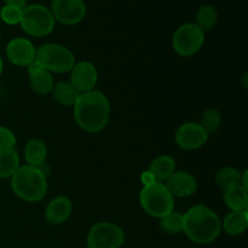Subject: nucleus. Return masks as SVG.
Listing matches in <instances>:
<instances>
[{"mask_svg":"<svg viewBox=\"0 0 248 248\" xmlns=\"http://www.w3.org/2000/svg\"><path fill=\"white\" fill-rule=\"evenodd\" d=\"M47 157V148L41 140L33 138L28 140L24 147V160L27 165L33 167H40Z\"/></svg>","mask_w":248,"mask_h":248,"instance_id":"15","label":"nucleus"},{"mask_svg":"<svg viewBox=\"0 0 248 248\" xmlns=\"http://www.w3.org/2000/svg\"><path fill=\"white\" fill-rule=\"evenodd\" d=\"M208 135L199 123H186L177 128L174 140L184 150L200 149L207 142Z\"/></svg>","mask_w":248,"mask_h":248,"instance_id":"10","label":"nucleus"},{"mask_svg":"<svg viewBox=\"0 0 248 248\" xmlns=\"http://www.w3.org/2000/svg\"><path fill=\"white\" fill-rule=\"evenodd\" d=\"M205 43V31L195 23H184L174 31L172 45L182 57H190L200 51Z\"/></svg>","mask_w":248,"mask_h":248,"instance_id":"7","label":"nucleus"},{"mask_svg":"<svg viewBox=\"0 0 248 248\" xmlns=\"http://www.w3.org/2000/svg\"><path fill=\"white\" fill-rule=\"evenodd\" d=\"M218 21V12L213 5H202L195 15V24L203 31H211Z\"/></svg>","mask_w":248,"mask_h":248,"instance_id":"22","label":"nucleus"},{"mask_svg":"<svg viewBox=\"0 0 248 248\" xmlns=\"http://www.w3.org/2000/svg\"><path fill=\"white\" fill-rule=\"evenodd\" d=\"M140 203L148 215L161 218L173 211L174 199L164 183H154L143 186L140 194Z\"/></svg>","mask_w":248,"mask_h":248,"instance_id":"6","label":"nucleus"},{"mask_svg":"<svg viewBox=\"0 0 248 248\" xmlns=\"http://www.w3.org/2000/svg\"><path fill=\"white\" fill-rule=\"evenodd\" d=\"M73 107L78 126L86 132H99L108 125L110 103L108 97L102 92L92 90L80 93Z\"/></svg>","mask_w":248,"mask_h":248,"instance_id":"1","label":"nucleus"},{"mask_svg":"<svg viewBox=\"0 0 248 248\" xmlns=\"http://www.w3.org/2000/svg\"><path fill=\"white\" fill-rule=\"evenodd\" d=\"M98 81V73L93 63L81 61L70 70V84L79 93L92 91Z\"/></svg>","mask_w":248,"mask_h":248,"instance_id":"11","label":"nucleus"},{"mask_svg":"<svg viewBox=\"0 0 248 248\" xmlns=\"http://www.w3.org/2000/svg\"><path fill=\"white\" fill-rule=\"evenodd\" d=\"M240 179H241V173L234 167H223L216 174V184L223 190L240 186Z\"/></svg>","mask_w":248,"mask_h":248,"instance_id":"23","label":"nucleus"},{"mask_svg":"<svg viewBox=\"0 0 248 248\" xmlns=\"http://www.w3.org/2000/svg\"><path fill=\"white\" fill-rule=\"evenodd\" d=\"M140 182H142V184L144 186H150V184L157 183V182L155 181L154 176H153V174L150 173L149 171H144V172H143L142 176H140Z\"/></svg>","mask_w":248,"mask_h":248,"instance_id":"28","label":"nucleus"},{"mask_svg":"<svg viewBox=\"0 0 248 248\" xmlns=\"http://www.w3.org/2000/svg\"><path fill=\"white\" fill-rule=\"evenodd\" d=\"M5 5H10V6H16L19 9H23L27 6V0H4Z\"/></svg>","mask_w":248,"mask_h":248,"instance_id":"29","label":"nucleus"},{"mask_svg":"<svg viewBox=\"0 0 248 248\" xmlns=\"http://www.w3.org/2000/svg\"><path fill=\"white\" fill-rule=\"evenodd\" d=\"M183 232L195 244H211L219 237L222 222L211 208L194 206L183 215Z\"/></svg>","mask_w":248,"mask_h":248,"instance_id":"2","label":"nucleus"},{"mask_svg":"<svg viewBox=\"0 0 248 248\" xmlns=\"http://www.w3.org/2000/svg\"><path fill=\"white\" fill-rule=\"evenodd\" d=\"M125 241V232L119 225L109 222L94 224L87 235L89 248H120Z\"/></svg>","mask_w":248,"mask_h":248,"instance_id":"8","label":"nucleus"},{"mask_svg":"<svg viewBox=\"0 0 248 248\" xmlns=\"http://www.w3.org/2000/svg\"><path fill=\"white\" fill-rule=\"evenodd\" d=\"M11 188L15 195L27 202H39L47 193V181L39 167L19 166L11 177Z\"/></svg>","mask_w":248,"mask_h":248,"instance_id":"3","label":"nucleus"},{"mask_svg":"<svg viewBox=\"0 0 248 248\" xmlns=\"http://www.w3.org/2000/svg\"><path fill=\"white\" fill-rule=\"evenodd\" d=\"M248 227V210L232 211L225 217L222 223V229L227 234L236 236L247 230Z\"/></svg>","mask_w":248,"mask_h":248,"instance_id":"17","label":"nucleus"},{"mask_svg":"<svg viewBox=\"0 0 248 248\" xmlns=\"http://www.w3.org/2000/svg\"><path fill=\"white\" fill-rule=\"evenodd\" d=\"M220 124H222V116L217 109L208 108L201 115L200 125L208 136L215 133L219 128Z\"/></svg>","mask_w":248,"mask_h":248,"instance_id":"25","label":"nucleus"},{"mask_svg":"<svg viewBox=\"0 0 248 248\" xmlns=\"http://www.w3.org/2000/svg\"><path fill=\"white\" fill-rule=\"evenodd\" d=\"M16 136L10 128L0 126V149H14L16 147Z\"/></svg>","mask_w":248,"mask_h":248,"instance_id":"27","label":"nucleus"},{"mask_svg":"<svg viewBox=\"0 0 248 248\" xmlns=\"http://www.w3.org/2000/svg\"><path fill=\"white\" fill-rule=\"evenodd\" d=\"M0 18L9 26H16L19 24L22 18V9L16 6H10L5 5L2 9H0Z\"/></svg>","mask_w":248,"mask_h":248,"instance_id":"26","label":"nucleus"},{"mask_svg":"<svg viewBox=\"0 0 248 248\" xmlns=\"http://www.w3.org/2000/svg\"><path fill=\"white\" fill-rule=\"evenodd\" d=\"M19 156L15 149H0V179L11 178L18 170Z\"/></svg>","mask_w":248,"mask_h":248,"instance_id":"21","label":"nucleus"},{"mask_svg":"<svg viewBox=\"0 0 248 248\" xmlns=\"http://www.w3.org/2000/svg\"><path fill=\"white\" fill-rule=\"evenodd\" d=\"M73 203L67 196H57L50 201L45 211V218L50 224L58 225L64 223L72 215Z\"/></svg>","mask_w":248,"mask_h":248,"instance_id":"14","label":"nucleus"},{"mask_svg":"<svg viewBox=\"0 0 248 248\" xmlns=\"http://www.w3.org/2000/svg\"><path fill=\"white\" fill-rule=\"evenodd\" d=\"M50 11L55 21L64 26H74L86 16V4L84 0H53Z\"/></svg>","mask_w":248,"mask_h":248,"instance_id":"9","label":"nucleus"},{"mask_svg":"<svg viewBox=\"0 0 248 248\" xmlns=\"http://www.w3.org/2000/svg\"><path fill=\"white\" fill-rule=\"evenodd\" d=\"M223 199L225 206L232 211L248 210V194L241 186H235L224 190Z\"/></svg>","mask_w":248,"mask_h":248,"instance_id":"18","label":"nucleus"},{"mask_svg":"<svg viewBox=\"0 0 248 248\" xmlns=\"http://www.w3.org/2000/svg\"><path fill=\"white\" fill-rule=\"evenodd\" d=\"M22 29L34 38H44L52 33L56 21L50 9L40 4L27 5L22 9Z\"/></svg>","mask_w":248,"mask_h":248,"instance_id":"5","label":"nucleus"},{"mask_svg":"<svg viewBox=\"0 0 248 248\" xmlns=\"http://www.w3.org/2000/svg\"><path fill=\"white\" fill-rule=\"evenodd\" d=\"M29 82H31V90L40 96H45L52 92L53 86H55L51 73L44 68L29 74Z\"/></svg>","mask_w":248,"mask_h":248,"instance_id":"19","label":"nucleus"},{"mask_svg":"<svg viewBox=\"0 0 248 248\" xmlns=\"http://www.w3.org/2000/svg\"><path fill=\"white\" fill-rule=\"evenodd\" d=\"M35 60L50 73H68L75 65L74 53L61 44H44L35 50Z\"/></svg>","mask_w":248,"mask_h":248,"instance_id":"4","label":"nucleus"},{"mask_svg":"<svg viewBox=\"0 0 248 248\" xmlns=\"http://www.w3.org/2000/svg\"><path fill=\"white\" fill-rule=\"evenodd\" d=\"M2 68H4V62H2V58L0 57V75L2 73Z\"/></svg>","mask_w":248,"mask_h":248,"instance_id":"31","label":"nucleus"},{"mask_svg":"<svg viewBox=\"0 0 248 248\" xmlns=\"http://www.w3.org/2000/svg\"><path fill=\"white\" fill-rule=\"evenodd\" d=\"M160 228L166 234H179L183 232V215L174 211L167 213L160 218Z\"/></svg>","mask_w":248,"mask_h":248,"instance_id":"24","label":"nucleus"},{"mask_svg":"<svg viewBox=\"0 0 248 248\" xmlns=\"http://www.w3.org/2000/svg\"><path fill=\"white\" fill-rule=\"evenodd\" d=\"M0 41H1V34H0Z\"/></svg>","mask_w":248,"mask_h":248,"instance_id":"32","label":"nucleus"},{"mask_svg":"<svg viewBox=\"0 0 248 248\" xmlns=\"http://www.w3.org/2000/svg\"><path fill=\"white\" fill-rule=\"evenodd\" d=\"M35 50L29 39L15 38L7 43L6 57L12 64L27 67L35 60Z\"/></svg>","mask_w":248,"mask_h":248,"instance_id":"12","label":"nucleus"},{"mask_svg":"<svg viewBox=\"0 0 248 248\" xmlns=\"http://www.w3.org/2000/svg\"><path fill=\"white\" fill-rule=\"evenodd\" d=\"M52 96L57 103L61 106L72 107L74 106L77 99L79 98L80 93L74 89L70 82L61 81L56 84L52 89Z\"/></svg>","mask_w":248,"mask_h":248,"instance_id":"20","label":"nucleus"},{"mask_svg":"<svg viewBox=\"0 0 248 248\" xmlns=\"http://www.w3.org/2000/svg\"><path fill=\"white\" fill-rule=\"evenodd\" d=\"M41 68H43V65H41L40 63H39L36 60H34L33 62L31 63V64L27 65V69H28V74H31V73L36 72V70L41 69Z\"/></svg>","mask_w":248,"mask_h":248,"instance_id":"30","label":"nucleus"},{"mask_svg":"<svg viewBox=\"0 0 248 248\" xmlns=\"http://www.w3.org/2000/svg\"><path fill=\"white\" fill-rule=\"evenodd\" d=\"M165 186L171 193V195L177 198H186L193 195L198 189V182L195 177L188 172H173L169 178L165 181Z\"/></svg>","mask_w":248,"mask_h":248,"instance_id":"13","label":"nucleus"},{"mask_svg":"<svg viewBox=\"0 0 248 248\" xmlns=\"http://www.w3.org/2000/svg\"><path fill=\"white\" fill-rule=\"evenodd\" d=\"M148 171L154 176L157 183H162L176 172V161L169 155H161L153 160Z\"/></svg>","mask_w":248,"mask_h":248,"instance_id":"16","label":"nucleus"}]
</instances>
